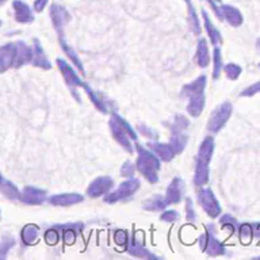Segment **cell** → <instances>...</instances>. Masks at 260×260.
<instances>
[{
  "instance_id": "6da1fadb",
  "label": "cell",
  "mask_w": 260,
  "mask_h": 260,
  "mask_svg": "<svg viewBox=\"0 0 260 260\" xmlns=\"http://www.w3.org/2000/svg\"><path fill=\"white\" fill-rule=\"evenodd\" d=\"M207 79L205 75L198 76L197 79L193 80L191 83L183 85L181 91V97L183 99H187V107L186 110L193 118H197L202 114L206 103L205 97V89H206Z\"/></svg>"
},
{
  "instance_id": "7a4b0ae2",
  "label": "cell",
  "mask_w": 260,
  "mask_h": 260,
  "mask_svg": "<svg viewBox=\"0 0 260 260\" xmlns=\"http://www.w3.org/2000/svg\"><path fill=\"white\" fill-rule=\"evenodd\" d=\"M213 152H214V138L206 137L199 146L197 164H195L194 183L198 187L207 185L209 174H210V161H212Z\"/></svg>"
},
{
  "instance_id": "3957f363",
  "label": "cell",
  "mask_w": 260,
  "mask_h": 260,
  "mask_svg": "<svg viewBox=\"0 0 260 260\" xmlns=\"http://www.w3.org/2000/svg\"><path fill=\"white\" fill-rule=\"evenodd\" d=\"M136 149L138 152V157L136 161V169L149 182L150 185H154L159 182V171L161 164L160 159L152 150L145 149L144 146L137 144Z\"/></svg>"
},
{
  "instance_id": "277c9868",
  "label": "cell",
  "mask_w": 260,
  "mask_h": 260,
  "mask_svg": "<svg viewBox=\"0 0 260 260\" xmlns=\"http://www.w3.org/2000/svg\"><path fill=\"white\" fill-rule=\"evenodd\" d=\"M140 181H137L134 178H129L125 182H122L121 185L111 193H107L105 195V202L106 203H115L118 201H124L126 198H130L136 194L138 189H140Z\"/></svg>"
},
{
  "instance_id": "5b68a950",
  "label": "cell",
  "mask_w": 260,
  "mask_h": 260,
  "mask_svg": "<svg viewBox=\"0 0 260 260\" xmlns=\"http://www.w3.org/2000/svg\"><path fill=\"white\" fill-rule=\"evenodd\" d=\"M233 111V106L230 102H224L220 106L217 107L216 110L213 111L210 118H209V124H207V130L210 133H218L221 129L224 128L228 119L230 118Z\"/></svg>"
},
{
  "instance_id": "8992f818",
  "label": "cell",
  "mask_w": 260,
  "mask_h": 260,
  "mask_svg": "<svg viewBox=\"0 0 260 260\" xmlns=\"http://www.w3.org/2000/svg\"><path fill=\"white\" fill-rule=\"evenodd\" d=\"M57 66L60 72H61L62 77L65 80L66 85L69 87V90L72 91L73 94V97L77 99V102H80V97L77 95V89H84V85L87 83H84L83 80L80 79V76L76 73V71L72 68L65 60H62V58H57Z\"/></svg>"
},
{
  "instance_id": "52a82bcc",
  "label": "cell",
  "mask_w": 260,
  "mask_h": 260,
  "mask_svg": "<svg viewBox=\"0 0 260 260\" xmlns=\"http://www.w3.org/2000/svg\"><path fill=\"white\" fill-rule=\"evenodd\" d=\"M198 202L206 214L210 218H217L221 214L220 202L217 201L216 195L210 187H201L198 191Z\"/></svg>"
},
{
  "instance_id": "ba28073f",
  "label": "cell",
  "mask_w": 260,
  "mask_h": 260,
  "mask_svg": "<svg viewBox=\"0 0 260 260\" xmlns=\"http://www.w3.org/2000/svg\"><path fill=\"white\" fill-rule=\"evenodd\" d=\"M209 229L206 230V233L203 234L202 237L199 238V244H201V248H202L203 252H206L207 255L210 256H220L225 253L224 245L221 244L217 237L213 233L212 225L207 226Z\"/></svg>"
},
{
  "instance_id": "9c48e42d",
  "label": "cell",
  "mask_w": 260,
  "mask_h": 260,
  "mask_svg": "<svg viewBox=\"0 0 260 260\" xmlns=\"http://www.w3.org/2000/svg\"><path fill=\"white\" fill-rule=\"evenodd\" d=\"M49 14H50V19H52V25H53L54 30L57 33L64 31V27L69 21H71V14L69 11L64 7V6L58 5V3H53L49 9Z\"/></svg>"
},
{
  "instance_id": "30bf717a",
  "label": "cell",
  "mask_w": 260,
  "mask_h": 260,
  "mask_svg": "<svg viewBox=\"0 0 260 260\" xmlns=\"http://www.w3.org/2000/svg\"><path fill=\"white\" fill-rule=\"evenodd\" d=\"M113 187H114V181L110 177H99L90 183L89 189H87V195L90 198H98V197L110 193Z\"/></svg>"
},
{
  "instance_id": "8fae6325",
  "label": "cell",
  "mask_w": 260,
  "mask_h": 260,
  "mask_svg": "<svg viewBox=\"0 0 260 260\" xmlns=\"http://www.w3.org/2000/svg\"><path fill=\"white\" fill-rule=\"evenodd\" d=\"M109 126H110L111 134L114 137L115 141L118 142L119 145L122 146L128 153H133V152H134V146H133L132 141H130L132 138H130V136L125 132L124 129H122V126H121L113 117H111L110 122H109Z\"/></svg>"
},
{
  "instance_id": "7c38bea8",
  "label": "cell",
  "mask_w": 260,
  "mask_h": 260,
  "mask_svg": "<svg viewBox=\"0 0 260 260\" xmlns=\"http://www.w3.org/2000/svg\"><path fill=\"white\" fill-rule=\"evenodd\" d=\"M19 201L26 205H42L46 201V191L45 190L37 189L33 186H26L22 190V193L19 194Z\"/></svg>"
},
{
  "instance_id": "4fadbf2b",
  "label": "cell",
  "mask_w": 260,
  "mask_h": 260,
  "mask_svg": "<svg viewBox=\"0 0 260 260\" xmlns=\"http://www.w3.org/2000/svg\"><path fill=\"white\" fill-rule=\"evenodd\" d=\"M15 56H17L15 42H9L0 46V73H5L10 68H13L15 64Z\"/></svg>"
},
{
  "instance_id": "5bb4252c",
  "label": "cell",
  "mask_w": 260,
  "mask_h": 260,
  "mask_svg": "<svg viewBox=\"0 0 260 260\" xmlns=\"http://www.w3.org/2000/svg\"><path fill=\"white\" fill-rule=\"evenodd\" d=\"M13 9L14 18H15V21L18 23L27 25V23L34 22V14H33L30 6L27 5L26 2H22V0H14Z\"/></svg>"
},
{
  "instance_id": "9a60e30c",
  "label": "cell",
  "mask_w": 260,
  "mask_h": 260,
  "mask_svg": "<svg viewBox=\"0 0 260 260\" xmlns=\"http://www.w3.org/2000/svg\"><path fill=\"white\" fill-rule=\"evenodd\" d=\"M183 194H185V183L181 178H174L168 186L164 199H165L167 205H177L182 201Z\"/></svg>"
},
{
  "instance_id": "2e32d148",
  "label": "cell",
  "mask_w": 260,
  "mask_h": 260,
  "mask_svg": "<svg viewBox=\"0 0 260 260\" xmlns=\"http://www.w3.org/2000/svg\"><path fill=\"white\" fill-rule=\"evenodd\" d=\"M33 54H31V61L30 64L31 65L37 66V68H41V69H45V71H48L52 68V64L49 61V58L46 57V54H45V50L44 48L41 46V42L38 40H34L33 41Z\"/></svg>"
},
{
  "instance_id": "e0dca14e",
  "label": "cell",
  "mask_w": 260,
  "mask_h": 260,
  "mask_svg": "<svg viewBox=\"0 0 260 260\" xmlns=\"http://www.w3.org/2000/svg\"><path fill=\"white\" fill-rule=\"evenodd\" d=\"M126 248H128L129 253L134 256V257H140V259H159L157 256L148 251L136 236H132V237L129 238Z\"/></svg>"
},
{
  "instance_id": "ac0fdd59",
  "label": "cell",
  "mask_w": 260,
  "mask_h": 260,
  "mask_svg": "<svg viewBox=\"0 0 260 260\" xmlns=\"http://www.w3.org/2000/svg\"><path fill=\"white\" fill-rule=\"evenodd\" d=\"M220 11L221 15H222V19H225L232 27L241 26L242 22H244V17H242V14L240 13V10L233 7V6L221 5Z\"/></svg>"
},
{
  "instance_id": "d6986e66",
  "label": "cell",
  "mask_w": 260,
  "mask_h": 260,
  "mask_svg": "<svg viewBox=\"0 0 260 260\" xmlns=\"http://www.w3.org/2000/svg\"><path fill=\"white\" fill-rule=\"evenodd\" d=\"M58 36V42H60V46H61V49L64 50V53L66 54V57L69 58L72 61V64L79 69V72L81 73V75H85V71H84V66H83V62H81V60H80V57L77 56V53H76V50L72 46H69V44L66 42L65 37H64V31H61V33H57Z\"/></svg>"
},
{
  "instance_id": "ffe728a7",
  "label": "cell",
  "mask_w": 260,
  "mask_h": 260,
  "mask_svg": "<svg viewBox=\"0 0 260 260\" xmlns=\"http://www.w3.org/2000/svg\"><path fill=\"white\" fill-rule=\"evenodd\" d=\"M148 148H149L160 160H163L165 163L171 161V160L175 157V152H174V148H172L169 142H168V144H163V142H157L154 140V141L152 142H148Z\"/></svg>"
},
{
  "instance_id": "44dd1931",
  "label": "cell",
  "mask_w": 260,
  "mask_h": 260,
  "mask_svg": "<svg viewBox=\"0 0 260 260\" xmlns=\"http://www.w3.org/2000/svg\"><path fill=\"white\" fill-rule=\"evenodd\" d=\"M84 201L83 195L77 193H66V194H56L49 198V203L53 206H72Z\"/></svg>"
},
{
  "instance_id": "7402d4cb",
  "label": "cell",
  "mask_w": 260,
  "mask_h": 260,
  "mask_svg": "<svg viewBox=\"0 0 260 260\" xmlns=\"http://www.w3.org/2000/svg\"><path fill=\"white\" fill-rule=\"evenodd\" d=\"M17 56H15V64L14 68H21V66L30 64L33 49L23 41H17Z\"/></svg>"
},
{
  "instance_id": "603a6c76",
  "label": "cell",
  "mask_w": 260,
  "mask_h": 260,
  "mask_svg": "<svg viewBox=\"0 0 260 260\" xmlns=\"http://www.w3.org/2000/svg\"><path fill=\"white\" fill-rule=\"evenodd\" d=\"M201 14H202L203 26H205V30H206L207 36H209V40H210V42H212L214 46H218V45L222 44V37H221L220 31H218V29L213 25L206 10H201Z\"/></svg>"
},
{
  "instance_id": "cb8c5ba5",
  "label": "cell",
  "mask_w": 260,
  "mask_h": 260,
  "mask_svg": "<svg viewBox=\"0 0 260 260\" xmlns=\"http://www.w3.org/2000/svg\"><path fill=\"white\" fill-rule=\"evenodd\" d=\"M195 60L201 68H207L210 64V54H209V46H207L206 38H199L197 45V54Z\"/></svg>"
},
{
  "instance_id": "d4e9b609",
  "label": "cell",
  "mask_w": 260,
  "mask_h": 260,
  "mask_svg": "<svg viewBox=\"0 0 260 260\" xmlns=\"http://www.w3.org/2000/svg\"><path fill=\"white\" fill-rule=\"evenodd\" d=\"M38 237H40V228L37 225H26L22 229V232H21V238H22V242L25 245L36 244L38 241Z\"/></svg>"
},
{
  "instance_id": "484cf974",
  "label": "cell",
  "mask_w": 260,
  "mask_h": 260,
  "mask_svg": "<svg viewBox=\"0 0 260 260\" xmlns=\"http://www.w3.org/2000/svg\"><path fill=\"white\" fill-rule=\"evenodd\" d=\"M0 193L3 195H6L9 199H18L19 198V190L17 186L11 183L10 181L5 179V178L2 177V174H0Z\"/></svg>"
},
{
  "instance_id": "4316f807",
  "label": "cell",
  "mask_w": 260,
  "mask_h": 260,
  "mask_svg": "<svg viewBox=\"0 0 260 260\" xmlns=\"http://www.w3.org/2000/svg\"><path fill=\"white\" fill-rule=\"evenodd\" d=\"M167 206V202L161 195H154L144 203V209L146 212H160V210H164Z\"/></svg>"
},
{
  "instance_id": "83f0119b",
  "label": "cell",
  "mask_w": 260,
  "mask_h": 260,
  "mask_svg": "<svg viewBox=\"0 0 260 260\" xmlns=\"http://www.w3.org/2000/svg\"><path fill=\"white\" fill-rule=\"evenodd\" d=\"M187 140H189V138H187V136L185 134V132L172 134L171 140H169V144H171V146L174 148L175 154H179L183 152V149H185L186 145H187Z\"/></svg>"
},
{
  "instance_id": "f1b7e54d",
  "label": "cell",
  "mask_w": 260,
  "mask_h": 260,
  "mask_svg": "<svg viewBox=\"0 0 260 260\" xmlns=\"http://www.w3.org/2000/svg\"><path fill=\"white\" fill-rule=\"evenodd\" d=\"M189 22L191 30L195 36H199L202 33V27H201V22H199V17L197 11H195L194 6L190 3L189 5Z\"/></svg>"
},
{
  "instance_id": "f546056e",
  "label": "cell",
  "mask_w": 260,
  "mask_h": 260,
  "mask_svg": "<svg viewBox=\"0 0 260 260\" xmlns=\"http://www.w3.org/2000/svg\"><path fill=\"white\" fill-rule=\"evenodd\" d=\"M222 54H221V49L218 46L213 50V79L217 80L220 77L221 71H222Z\"/></svg>"
},
{
  "instance_id": "4dcf8cb0",
  "label": "cell",
  "mask_w": 260,
  "mask_h": 260,
  "mask_svg": "<svg viewBox=\"0 0 260 260\" xmlns=\"http://www.w3.org/2000/svg\"><path fill=\"white\" fill-rule=\"evenodd\" d=\"M190 126V121L186 118L185 115L178 114L175 115L174 118V122H172L171 126V134H175V133H183L186 129Z\"/></svg>"
},
{
  "instance_id": "1f68e13d",
  "label": "cell",
  "mask_w": 260,
  "mask_h": 260,
  "mask_svg": "<svg viewBox=\"0 0 260 260\" xmlns=\"http://www.w3.org/2000/svg\"><path fill=\"white\" fill-rule=\"evenodd\" d=\"M222 69H224L225 75L229 80H237L240 77L242 72V68L237 64H234V62H228V64H225L222 66Z\"/></svg>"
},
{
  "instance_id": "d6a6232c",
  "label": "cell",
  "mask_w": 260,
  "mask_h": 260,
  "mask_svg": "<svg viewBox=\"0 0 260 260\" xmlns=\"http://www.w3.org/2000/svg\"><path fill=\"white\" fill-rule=\"evenodd\" d=\"M111 117H113V118H114L115 121H117V122L122 126V129H124L125 132L128 133L129 136H130V138H132V141H137V140H138V136H137L136 130L132 128V125L129 124L126 119L122 118V117H121L119 114H117V113H114V114L111 115Z\"/></svg>"
},
{
  "instance_id": "836d02e7",
  "label": "cell",
  "mask_w": 260,
  "mask_h": 260,
  "mask_svg": "<svg viewBox=\"0 0 260 260\" xmlns=\"http://www.w3.org/2000/svg\"><path fill=\"white\" fill-rule=\"evenodd\" d=\"M15 245V240L13 236H5L0 240V259H6L10 249Z\"/></svg>"
},
{
  "instance_id": "e575fe53",
  "label": "cell",
  "mask_w": 260,
  "mask_h": 260,
  "mask_svg": "<svg viewBox=\"0 0 260 260\" xmlns=\"http://www.w3.org/2000/svg\"><path fill=\"white\" fill-rule=\"evenodd\" d=\"M238 236H240V241L242 244H248L251 242L252 236H253V229L249 224H242L238 226Z\"/></svg>"
},
{
  "instance_id": "d590c367",
  "label": "cell",
  "mask_w": 260,
  "mask_h": 260,
  "mask_svg": "<svg viewBox=\"0 0 260 260\" xmlns=\"http://www.w3.org/2000/svg\"><path fill=\"white\" fill-rule=\"evenodd\" d=\"M75 224H71V225H66L65 230H64V241H65V244H68V245H71V244H73V242L76 241V230L72 228Z\"/></svg>"
},
{
  "instance_id": "8d00e7d4",
  "label": "cell",
  "mask_w": 260,
  "mask_h": 260,
  "mask_svg": "<svg viewBox=\"0 0 260 260\" xmlns=\"http://www.w3.org/2000/svg\"><path fill=\"white\" fill-rule=\"evenodd\" d=\"M136 174V165L130 161H125L124 165L121 167V175L124 178H133Z\"/></svg>"
},
{
  "instance_id": "74e56055",
  "label": "cell",
  "mask_w": 260,
  "mask_h": 260,
  "mask_svg": "<svg viewBox=\"0 0 260 260\" xmlns=\"http://www.w3.org/2000/svg\"><path fill=\"white\" fill-rule=\"evenodd\" d=\"M259 93H260V81H257V83L252 84V85L247 87L245 90H242L240 95H241L242 98H251Z\"/></svg>"
},
{
  "instance_id": "f35d334b",
  "label": "cell",
  "mask_w": 260,
  "mask_h": 260,
  "mask_svg": "<svg viewBox=\"0 0 260 260\" xmlns=\"http://www.w3.org/2000/svg\"><path fill=\"white\" fill-rule=\"evenodd\" d=\"M160 220L164 222H175L179 220V213L177 210H165V212L160 216Z\"/></svg>"
},
{
  "instance_id": "ab89813d",
  "label": "cell",
  "mask_w": 260,
  "mask_h": 260,
  "mask_svg": "<svg viewBox=\"0 0 260 260\" xmlns=\"http://www.w3.org/2000/svg\"><path fill=\"white\" fill-rule=\"evenodd\" d=\"M221 224L224 225V226H226V228H230V229H233V230L238 229L237 221L234 220L232 216H228V214L221 218Z\"/></svg>"
},
{
  "instance_id": "60d3db41",
  "label": "cell",
  "mask_w": 260,
  "mask_h": 260,
  "mask_svg": "<svg viewBox=\"0 0 260 260\" xmlns=\"http://www.w3.org/2000/svg\"><path fill=\"white\" fill-rule=\"evenodd\" d=\"M58 233L56 229H49L46 230V233H45V241L48 242L49 245H54V244H57L58 241Z\"/></svg>"
},
{
  "instance_id": "b9f144b4",
  "label": "cell",
  "mask_w": 260,
  "mask_h": 260,
  "mask_svg": "<svg viewBox=\"0 0 260 260\" xmlns=\"http://www.w3.org/2000/svg\"><path fill=\"white\" fill-rule=\"evenodd\" d=\"M186 218L189 221H195V218H197L194 207H193V201L190 198L186 199Z\"/></svg>"
},
{
  "instance_id": "7bdbcfd3",
  "label": "cell",
  "mask_w": 260,
  "mask_h": 260,
  "mask_svg": "<svg viewBox=\"0 0 260 260\" xmlns=\"http://www.w3.org/2000/svg\"><path fill=\"white\" fill-rule=\"evenodd\" d=\"M114 238H115V242H117V244L125 247V245L128 244V240H129L128 232H126V230H117V232H115Z\"/></svg>"
},
{
  "instance_id": "ee69618b",
  "label": "cell",
  "mask_w": 260,
  "mask_h": 260,
  "mask_svg": "<svg viewBox=\"0 0 260 260\" xmlns=\"http://www.w3.org/2000/svg\"><path fill=\"white\" fill-rule=\"evenodd\" d=\"M138 132L141 133L142 136H145V137H148V138H150L152 141L157 140V133L153 132V129L146 128L145 125H140V126H138Z\"/></svg>"
},
{
  "instance_id": "f6af8a7d",
  "label": "cell",
  "mask_w": 260,
  "mask_h": 260,
  "mask_svg": "<svg viewBox=\"0 0 260 260\" xmlns=\"http://www.w3.org/2000/svg\"><path fill=\"white\" fill-rule=\"evenodd\" d=\"M49 0H34V5H33V9L36 13H42L45 10V7L48 6Z\"/></svg>"
},
{
  "instance_id": "bcb514c9",
  "label": "cell",
  "mask_w": 260,
  "mask_h": 260,
  "mask_svg": "<svg viewBox=\"0 0 260 260\" xmlns=\"http://www.w3.org/2000/svg\"><path fill=\"white\" fill-rule=\"evenodd\" d=\"M252 229H253V236L260 240V224L256 225L255 228H252Z\"/></svg>"
},
{
  "instance_id": "7dc6e473",
  "label": "cell",
  "mask_w": 260,
  "mask_h": 260,
  "mask_svg": "<svg viewBox=\"0 0 260 260\" xmlns=\"http://www.w3.org/2000/svg\"><path fill=\"white\" fill-rule=\"evenodd\" d=\"M7 2H9V0H0V6H3L5 3H7Z\"/></svg>"
},
{
  "instance_id": "c3c4849f",
  "label": "cell",
  "mask_w": 260,
  "mask_h": 260,
  "mask_svg": "<svg viewBox=\"0 0 260 260\" xmlns=\"http://www.w3.org/2000/svg\"><path fill=\"white\" fill-rule=\"evenodd\" d=\"M256 45H257V48L260 49V38H259V40H257V41H256Z\"/></svg>"
},
{
  "instance_id": "681fc988",
  "label": "cell",
  "mask_w": 260,
  "mask_h": 260,
  "mask_svg": "<svg viewBox=\"0 0 260 260\" xmlns=\"http://www.w3.org/2000/svg\"><path fill=\"white\" fill-rule=\"evenodd\" d=\"M213 2H216V3H222V0H213Z\"/></svg>"
},
{
  "instance_id": "f907efd6",
  "label": "cell",
  "mask_w": 260,
  "mask_h": 260,
  "mask_svg": "<svg viewBox=\"0 0 260 260\" xmlns=\"http://www.w3.org/2000/svg\"><path fill=\"white\" fill-rule=\"evenodd\" d=\"M186 3H187V5H190V3H191V0H185Z\"/></svg>"
},
{
  "instance_id": "816d5d0a",
  "label": "cell",
  "mask_w": 260,
  "mask_h": 260,
  "mask_svg": "<svg viewBox=\"0 0 260 260\" xmlns=\"http://www.w3.org/2000/svg\"><path fill=\"white\" fill-rule=\"evenodd\" d=\"M2 25H3V22H2V19H0V27H2Z\"/></svg>"
},
{
  "instance_id": "f5cc1de1",
  "label": "cell",
  "mask_w": 260,
  "mask_h": 260,
  "mask_svg": "<svg viewBox=\"0 0 260 260\" xmlns=\"http://www.w3.org/2000/svg\"><path fill=\"white\" fill-rule=\"evenodd\" d=\"M0 218H2V212H0Z\"/></svg>"
}]
</instances>
